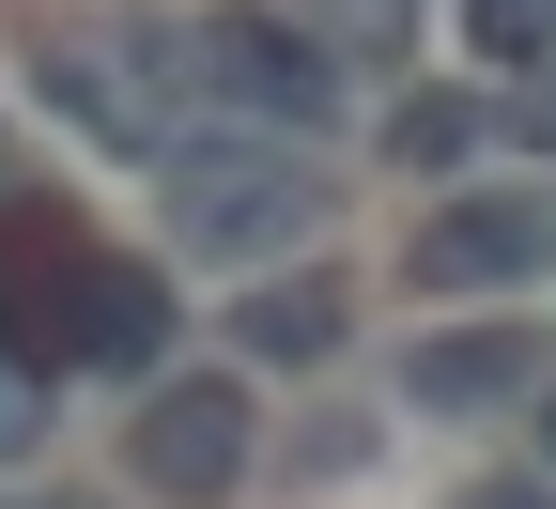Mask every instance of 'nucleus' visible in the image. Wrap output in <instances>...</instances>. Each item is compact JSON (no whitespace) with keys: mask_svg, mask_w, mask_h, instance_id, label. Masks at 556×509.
<instances>
[{"mask_svg":"<svg viewBox=\"0 0 556 509\" xmlns=\"http://www.w3.org/2000/svg\"><path fill=\"white\" fill-rule=\"evenodd\" d=\"M448 509H556V479H479V494H448Z\"/></svg>","mask_w":556,"mask_h":509,"instance_id":"obj_12","label":"nucleus"},{"mask_svg":"<svg viewBox=\"0 0 556 509\" xmlns=\"http://www.w3.org/2000/svg\"><path fill=\"white\" fill-rule=\"evenodd\" d=\"M31 432H47V402H31V371H16V355H0V448H31Z\"/></svg>","mask_w":556,"mask_h":509,"instance_id":"obj_11","label":"nucleus"},{"mask_svg":"<svg viewBox=\"0 0 556 509\" xmlns=\"http://www.w3.org/2000/svg\"><path fill=\"white\" fill-rule=\"evenodd\" d=\"M139 479H155L170 509H217L232 479H248V386H217V371H170L155 402H139Z\"/></svg>","mask_w":556,"mask_h":509,"instance_id":"obj_5","label":"nucleus"},{"mask_svg":"<svg viewBox=\"0 0 556 509\" xmlns=\"http://www.w3.org/2000/svg\"><path fill=\"white\" fill-rule=\"evenodd\" d=\"M155 340H170V278L155 263H124L62 201L0 216V355L16 371H139Z\"/></svg>","mask_w":556,"mask_h":509,"instance_id":"obj_1","label":"nucleus"},{"mask_svg":"<svg viewBox=\"0 0 556 509\" xmlns=\"http://www.w3.org/2000/svg\"><path fill=\"white\" fill-rule=\"evenodd\" d=\"M340 16H356V31H387V16H402V0H340Z\"/></svg>","mask_w":556,"mask_h":509,"instance_id":"obj_14","label":"nucleus"},{"mask_svg":"<svg viewBox=\"0 0 556 509\" xmlns=\"http://www.w3.org/2000/svg\"><path fill=\"white\" fill-rule=\"evenodd\" d=\"M186 62H201V93L248 109L263 139H309V124L340 109V62H325V31H309V16H294V31H278V16H201V31H186Z\"/></svg>","mask_w":556,"mask_h":509,"instance_id":"obj_4","label":"nucleus"},{"mask_svg":"<svg viewBox=\"0 0 556 509\" xmlns=\"http://www.w3.org/2000/svg\"><path fill=\"white\" fill-rule=\"evenodd\" d=\"M510 139H556V62H541L526 93H510Z\"/></svg>","mask_w":556,"mask_h":509,"instance_id":"obj_13","label":"nucleus"},{"mask_svg":"<svg viewBox=\"0 0 556 509\" xmlns=\"http://www.w3.org/2000/svg\"><path fill=\"white\" fill-rule=\"evenodd\" d=\"M541 263V201H448L417 216V294H495Z\"/></svg>","mask_w":556,"mask_h":509,"instance_id":"obj_7","label":"nucleus"},{"mask_svg":"<svg viewBox=\"0 0 556 509\" xmlns=\"http://www.w3.org/2000/svg\"><path fill=\"white\" fill-rule=\"evenodd\" d=\"M155 201H170V247L186 263H263L325 216V170L309 139H263V124H186L155 155Z\"/></svg>","mask_w":556,"mask_h":509,"instance_id":"obj_2","label":"nucleus"},{"mask_svg":"<svg viewBox=\"0 0 556 509\" xmlns=\"http://www.w3.org/2000/svg\"><path fill=\"white\" fill-rule=\"evenodd\" d=\"M541 479H556V386H541Z\"/></svg>","mask_w":556,"mask_h":509,"instance_id":"obj_15","label":"nucleus"},{"mask_svg":"<svg viewBox=\"0 0 556 509\" xmlns=\"http://www.w3.org/2000/svg\"><path fill=\"white\" fill-rule=\"evenodd\" d=\"M464 139H479V109H464V93H417V109L387 124V155H402V170H448Z\"/></svg>","mask_w":556,"mask_h":509,"instance_id":"obj_10","label":"nucleus"},{"mask_svg":"<svg viewBox=\"0 0 556 509\" xmlns=\"http://www.w3.org/2000/svg\"><path fill=\"white\" fill-rule=\"evenodd\" d=\"M464 31H479V62H526V78H541V47H556V0H464Z\"/></svg>","mask_w":556,"mask_h":509,"instance_id":"obj_9","label":"nucleus"},{"mask_svg":"<svg viewBox=\"0 0 556 509\" xmlns=\"http://www.w3.org/2000/svg\"><path fill=\"white\" fill-rule=\"evenodd\" d=\"M340 278H278V294H248V355H278V371H309V355H340Z\"/></svg>","mask_w":556,"mask_h":509,"instance_id":"obj_8","label":"nucleus"},{"mask_svg":"<svg viewBox=\"0 0 556 509\" xmlns=\"http://www.w3.org/2000/svg\"><path fill=\"white\" fill-rule=\"evenodd\" d=\"M47 93L78 109L109 155H170L201 62H186V31H78V47H47Z\"/></svg>","mask_w":556,"mask_h":509,"instance_id":"obj_3","label":"nucleus"},{"mask_svg":"<svg viewBox=\"0 0 556 509\" xmlns=\"http://www.w3.org/2000/svg\"><path fill=\"white\" fill-rule=\"evenodd\" d=\"M402 402L417 417H479V402H541V340L526 325H448L402 355Z\"/></svg>","mask_w":556,"mask_h":509,"instance_id":"obj_6","label":"nucleus"}]
</instances>
